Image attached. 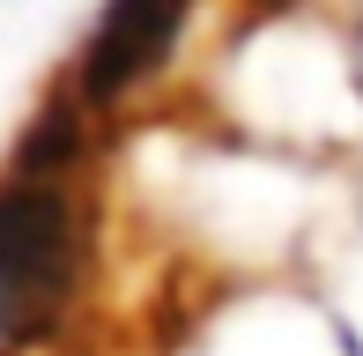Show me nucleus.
<instances>
[{"label": "nucleus", "instance_id": "f257e3e1", "mask_svg": "<svg viewBox=\"0 0 363 356\" xmlns=\"http://www.w3.org/2000/svg\"><path fill=\"white\" fill-rule=\"evenodd\" d=\"M82 96L45 104L15 141L0 178V342H38L67 319L89 267V201H82Z\"/></svg>", "mask_w": 363, "mask_h": 356}, {"label": "nucleus", "instance_id": "f03ea898", "mask_svg": "<svg viewBox=\"0 0 363 356\" xmlns=\"http://www.w3.org/2000/svg\"><path fill=\"white\" fill-rule=\"evenodd\" d=\"M186 8L193 0H111L89 52H82V104H119L126 89H141L178 45Z\"/></svg>", "mask_w": 363, "mask_h": 356}]
</instances>
